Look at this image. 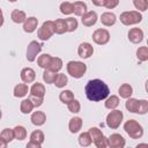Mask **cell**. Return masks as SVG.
<instances>
[{
    "label": "cell",
    "instance_id": "obj_1",
    "mask_svg": "<svg viewBox=\"0 0 148 148\" xmlns=\"http://www.w3.org/2000/svg\"><path fill=\"white\" fill-rule=\"evenodd\" d=\"M86 97L91 102H101L104 101L110 95L109 86L101 79L89 80L84 87Z\"/></svg>",
    "mask_w": 148,
    "mask_h": 148
},
{
    "label": "cell",
    "instance_id": "obj_2",
    "mask_svg": "<svg viewBox=\"0 0 148 148\" xmlns=\"http://www.w3.org/2000/svg\"><path fill=\"white\" fill-rule=\"evenodd\" d=\"M66 69L67 73L74 77V79H80L82 77L86 72H87V65L82 61H77V60H71L67 62L66 65Z\"/></svg>",
    "mask_w": 148,
    "mask_h": 148
},
{
    "label": "cell",
    "instance_id": "obj_3",
    "mask_svg": "<svg viewBox=\"0 0 148 148\" xmlns=\"http://www.w3.org/2000/svg\"><path fill=\"white\" fill-rule=\"evenodd\" d=\"M124 131L132 139H140L143 135V128L135 119H128L124 124Z\"/></svg>",
    "mask_w": 148,
    "mask_h": 148
},
{
    "label": "cell",
    "instance_id": "obj_4",
    "mask_svg": "<svg viewBox=\"0 0 148 148\" xmlns=\"http://www.w3.org/2000/svg\"><path fill=\"white\" fill-rule=\"evenodd\" d=\"M119 20L124 25H133L142 21V15L138 10H128V12H123L119 16Z\"/></svg>",
    "mask_w": 148,
    "mask_h": 148
},
{
    "label": "cell",
    "instance_id": "obj_5",
    "mask_svg": "<svg viewBox=\"0 0 148 148\" xmlns=\"http://www.w3.org/2000/svg\"><path fill=\"white\" fill-rule=\"evenodd\" d=\"M88 132L90 134L92 143L97 148H105V147H108V138L104 136L103 132L98 127H90Z\"/></svg>",
    "mask_w": 148,
    "mask_h": 148
},
{
    "label": "cell",
    "instance_id": "obj_6",
    "mask_svg": "<svg viewBox=\"0 0 148 148\" xmlns=\"http://www.w3.org/2000/svg\"><path fill=\"white\" fill-rule=\"evenodd\" d=\"M123 118H124V113L120 110H117V109L111 110L106 116L108 127H110L111 130H117L120 126V124L123 121Z\"/></svg>",
    "mask_w": 148,
    "mask_h": 148
},
{
    "label": "cell",
    "instance_id": "obj_7",
    "mask_svg": "<svg viewBox=\"0 0 148 148\" xmlns=\"http://www.w3.org/2000/svg\"><path fill=\"white\" fill-rule=\"evenodd\" d=\"M54 34V25H53V21L47 20L45 22H43V24L40 25V28L37 31V36L40 40H49Z\"/></svg>",
    "mask_w": 148,
    "mask_h": 148
},
{
    "label": "cell",
    "instance_id": "obj_8",
    "mask_svg": "<svg viewBox=\"0 0 148 148\" xmlns=\"http://www.w3.org/2000/svg\"><path fill=\"white\" fill-rule=\"evenodd\" d=\"M40 51H42V44L38 43L37 40H31L27 47V60L34 62L37 59V56L40 53Z\"/></svg>",
    "mask_w": 148,
    "mask_h": 148
},
{
    "label": "cell",
    "instance_id": "obj_9",
    "mask_svg": "<svg viewBox=\"0 0 148 148\" xmlns=\"http://www.w3.org/2000/svg\"><path fill=\"white\" fill-rule=\"evenodd\" d=\"M92 40L97 45H105L110 40V32L106 29H104V28L96 29L92 32Z\"/></svg>",
    "mask_w": 148,
    "mask_h": 148
},
{
    "label": "cell",
    "instance_id": "obj_10",
    "mask_svg": "<svg viewBox=\"0 0 148 148\" xmlns=\"http://www.w3.org/2000/svg\"><path fill=\"white\" fill-rule=\"evenodd\" d=\"M126 145V141L124 136L119 133H113L108 138V147L111 148H124Z\"/></svg>",
    "mask_w": 148,
    "mask_h": 148
},
{
    "label": "cell",
    "instance_id": "obj_11",
    "mask_svg": "<svg viewBox=\"0 0 148 148\" xmlns=\"http://www.w3.org/2000/svg\"><path fill=\"white\" fill-rule=\"evenodd\" d=\"M94 53V47L90 43H87V42H83L79 45L77 47V54L80 58L82 59H88L92 56Z\"/></svg>",
    "mask_w": 148,
    "mask_h": 148
},
{
    "label": "cell",
    "instance_id": "obj_12",
    "mask_svg": "<svg viewBox=\"0 0 148 148\" xmlns=\"http://www.w3.org/2000/svg\"><path fill=\"white\" fill-rule=\"evenodd\" d=\"M81 22L84 27H92L96 24L97 20H98V16H97V13L94 12V10H89V12H86L82 16H81Z\"/></svg>",
    "mask_w": 148,
    "mask_h": 148
},
{
    "label": "cell",
    "instance_id": "obj_13",
    "mask_svg": "<svg viewBox=\"0 0 148 148\" xmlns=\"http://www.w3.org/2000/svg\"><path fill=\"white\" fill-rule=\"evenodd\" d=\"M127 36H128V40L131 43H133V44H139V43H141L143 40V31L140 28L130 29Z\"/></svg>",
    "mask_w": 148,
    "mask_h": 148
},
{
    "label": "cell",
    "instance_id": "obj_14",
    "mask_svg": "<svg viewBox=\"0 0 148 148\" xmlns=\"http://www.w3.org/2000/svg\"><path fill=\"white\" fill-rule=\"evenodd\" d=\"M20 76H21V80L24 83H27V84L32 83L36 80V72L31 67H24V68H22Z\"/></svg>",
    "mask_w": 148,
    "mask_h": 148
},
{
    "label": "cell",
    "instance_id": "obj_15",
    "mask_svg": "<svg viewBox=\"0 0 148 148\" xmlns=\"http://www.w3.org/2000/svg\"><path fill=\"white\" fill-rule=\"evenodd\" d=\"M38 27V18L35 17V16H30V17H27L25 21L23 22V30L24 32H28V34H31L34 32Z\"/></svg>",
    "mask_w": 148,
    "mask_h": 148
},
{
    "label": "cell",
    "instance_id": "obj_16",
    "mask_svg": "<svg viewBox=\"0 0 148 148\" xmlns=\"http://www.w3.org/2000/svg\"><path fill=\"white\" fill-rule=\"evenodd\" d=\"M101 23L105 27H112L117 22V16L112 12H105L101 15Z\"/></svg>",
    "mask_w": 148,
    "mask_h": 148
},
{
    "label": "cell",
    "instance_id": "obj_17",
    "mask_svg": "<svg viewBox=\"0 0 148 148\" xmlns=\"http://www.w3.org/2000/svg\"><path fill=\"white\" fill-rule=\"evenodd\" d=\"M30 120L35 126H42L46 121V114L43 111H35L31 113Z\"/></svg>",
    "mask_w": 148,
    "mask_h": 148
},
{
    "label": "cell",
    "instance_id": "obj_18",
    "mask_svg": "<svg viewBox=\"0 0 148 148\" xmlns=\"http://www.w3.org/2000/svg\"><path fill=\"white\" fill-rule=\"evenodd\" d=\"M82 124H83L82 118H80V117H73V118H71L69 119V123H68V130H69V132L73 133V134L77 133L81 130Z\"/></svg>",
    "mask_w": 148,
    "mask_h": 148
},
{
    "label": "cell",
    "instance_id": "obj_19",
    "mask_svg": "<svg viewBox=\"0 0 148 148\" xmlns=\"http://www.w3.org/2000/svg\"><path fill=\"white\" fill-rule=\"evenodd\" d=\"M29 92V87L27 83H18L14 87V90H13V94L15 97H18V98H22L24 96H27Z\"/></svg>",
    "mask_w": 148,
    "mask_h": 148
},
{
    "label": "cell",
    "instance_id": "obj_20",
    "mask_svg": "<svg viewBox=\"0 0 148 148\" xmlns=\"http://www.w3.org/2000/svg\"><path fill=\"white\" fill-rule=\"evenodd\" d=\"M104 101H105V102H104V105H105V108L109 109V110L117 109L118 105H119V103H120V99H119V97H118L117 95H109Z\"/></svg>",
    "mask_w": 148,
    "mask_h": 148
},
{
    "label": "cell",
    "instance_id": "obj_21",
    "mask_svg": "<svg viewBox=\"0 0 148 148\" xmlns=\"http://www.w3.org/2000/svg\"><path fill=\"white\" fill-rule=\"evenodd\" d=\"M10 18H12V21H13L14 23L20 24V23H23V22L25 21V18H27V14H25L24 10H21V9H14V10L12 12V14H10Z\"/></svg>",
    "mask_w": 148,
    "mask_h": 148
},
{
    "label": "cell",
    "instance_id": "obj_22",
    "mask_svg": "<svg viewBox=\"0 0 148 148\" xmlns=\"http://www.w3.org/2000/svg\"><path fill=\"white\" fill-rule=\"evenodd\" d=\"M30 91V95H34V96H38V97H44L45 96V87L43 83H39V82H36L31 86V88L29 89Z\"/></svg>",
    "mask_w": 148,
    "mask_h": 148
},
{
    "label": "cell",
    "instance_id": "obj_23",
    "mask_svg": "<svg viewBox=\"0 0 148 148\" xmlns=\"http://www.w3.org/2000/svg\"><path fill=\"white\" fill-rule=\"evenodd\" d=\"M88 9V6H87V3L86 2H83V1H75L74 3H73V13H74V15H76V16H82L86 12H88L87 10Z\"/></svg>",
    "mask_w": 148,
    "mask_h": 148
},
{
    "label": "cell",
    "instance_id": "obj_24",
    "mask_svg": "<svg viewBox=\"0 0 148 148\" xmlns=\"http://www.w3.org/2000/svg\"><path fill=\"white\" fill-rule=\"evenodd\" d=\"M53 25H54V34L62 35V34L67 32V27H66L65 18H57L56 21H53Z\"/></svg>",
    "mask_w": 148,
    "mask_h": 148
},
{
    "label": "cell",
    "instance_id": "obj_25",
    "mask_svg": "<svg viewBox=\"0 0 148 148\" xmlns=\"http://www.w3.org/2000/svg\"><path fill=\"white\" fill-rule=\"evenodd\" d=\"M118 92H119V96H120L121 98L127 99V98H130V97L132 96V94H133V88H132V86H131L130 83H123V84L119 87Z\"/></svg>",
    "mask_w": 148,
    "mask_h": 148
},
{
    "label": "cell",
    "instance_id": "obj_26",
    "mask_svg": "<svg viewBox=\"0 0 148 148\" xmlns=\"http://www.w3.org/2000/svg\"><path fill=\"white\" fill-rule=\"evenodd\" d=\"M34 109H35V106H34V104H32V102L30 101L29 97H28V98H24V99L21 102V104H20V110H21V112H22L23 114L31 113Z\"/></svg>",
    "mask_w": 148,
    "mask_h": 148
},
{
    "label": "cell",
    "instance_id": "obj_27",
    "mask_svg": "<svg viewBox=\"0 0 148 148\" xmlns=\"http://www.w3.org/2000/svg\"><path fill=\"white\" fill-rule=\"evenodd\" d=\"M13 132H14V139L20 140V141L24 140V139L27 138V134H28L25 127L22 126V125H17V126H15V127L13 128Z\"/></svg>",
    "mask_w": 148,
    "mask_h": 148
},
{
    "label": "cell",
    "instance_id": "obj_28",
    "mask_svg": "<svg viewBox=\"0 0 148 148\" xmlns=\"http://www.w3.org/2000/svg\"><path fill=\"white\" fill-rule=\"evenodd\" d=\"M57 74H58L57 72L51 71L50 68L44 69V73H43V80H44V82L46 84H52L54 82L56 77H57Z\"/></svg>",
    "mask_w": 148,
    "mask_h": 148
},
{
    "label": "cell",
    "instance_id": "obj_29",
    "mask_svg": "<svg viewBox=\"0 0 148 148\" xmlns=\"http://www.w3.org/2000/svg\"><path fill=\"white\" fill-rule=\"evenodd\" d=\"M51 56L49 53H44V54H40L38 58H37V64L40 68L43 69H46L49 68V65H50V61H51Z\"/></svg>",
    "mask_w": 148,
    "mask_h": 148
},
{
    "label": "cell",
    "instance_id": "obj_30",
    "mask_svg": "<svg viewBox=\"0 0 148 148\" xmlns=\"http://www.w3.org/2000/svg\"><path fill=\"white\" fill-rule=\"evenodd\" d=\"M59 99H60V102H61V103L67 104V103H69L71 101H73V99H74V94H73V91H72V90L65 89V90L60 91V94H59Z\"/></svg>",
    "mask_w": 148,
    "mask_h": 148
},
{
    "label": "cell",
    "instance_id": "obj_31",
    "mask_svg": "<svg viewBox=\"0 0 148 148\" xmlns=\"http://www.w3.org/2000/svg\"><path fill=\"white\" fill-rule=\"evenodd\" d=\"M62 60L59 58V57H52L51 58V61H50V65H49V68L51 71H54V72H59L61 68H62Z\"/></svg>",
    "mask_w": 148,
    "mask_h": 148
},
{
    "label": "cell",
    "instance_id": "obj_32",
    "mask_svg": "<svg viewBox=\"0 0 148 148\" xmlns=\"http://www.w3.org/2000/svg\"><path fill=\"white\" fill-rule=\"evenodd\" d=\"M67 83H68V77H67V75L64 74V73H58V74H57V77H56V80H54V82H53V84H56L57 88H64Z\"/></svg>",
    "mask_w": 148,
    "mask_h": 148
},
{
    "label": "cell",
    "instance_id": "obj_33",
    "mask_svg": "<svg viewBox=\"0 0 148 148\" xmlns=\"http://www.w3.org/2000/svg\"><path fill=\"white\" fill-rule=\"evenodd\" d=\"M79 143H80V146H82V147H89L91 143H92V140H91V138H90V134H89V132H83V133H81L80 135H79Z\"/></svg>",
    "mask_w": 148,
    "mask_h": 148
},
{
    "label": "cell",
    "instance_id": "obj_34",
    "mask_svg": "<svg viewBox=\"0 0 148 148\" xmlns=\"http://www.w3.org/2000/svg\"><path fill=\"white\" fill-rule=\"evenodd\" d=\"M136 58L141 62L147 61L148 60V47L147 46H140L136 50Z\"/></svg>",
    "mask_w": 148,
    "mask_h": 148
},
{
    "label": "cell",
    "instance_id": "obj_35",
    "mask_svg": "<svg viewBox=\"0 0 148 148\" xmlns=\"http://www.w3.org/2000/svg\"><path fill=\"white\" fill-rule=\"evenodd\" d=\"M44 139H45L44 133H43V131H40V130H36V131H34V132L30 134V141H35V142H37V143L43 145Z\"/></svg>",
    "mask_w": 148,
    "mask_h": 148
},
{
    "label": "cell",
    "instance_id": "obj_36",
    "mask_svg": "<svg viewBox=\"0 0 148 148\" xmlns=\"http://www.w3.org/2000/svg\"><path fill=\"white\" fill-rule=\"evenodd\" d=\"M125 108L127 109L128 112H132V113H136V108H138V99L136 98H133V97H130L127 98L126 103H125Z\"/></svg>",
    "mask_w": 148,
    "mask_h": 148
},
{
    "label": "cell",
    "instance_id": "obj_37",
    "mask_svg": "<svg viewBox=\"0 0 148 148\" xmlns=\"http://www.w3.org/2000/svg\"><path fill=\"white\" fill-rule=\"evenodd\" d=\"M60 13L64 14V15H71L73 13V3L72 2H68V1H64L60 3Z\"/></svg>",
    "mask_w": 148,
    "mask_h": 148
},
{
    "label": "cell",
    "instance_id": "obj_38",
    "mask_svg": "<svg viewBox=\"0 0 148 148\" xmlns=\"http://www.w3.org/2000/svg\"><path fill=\"white\" fill-rule=\"evenodd\" d=\"M147 112H148V101L147 99H138L136 113L138 114H146Z\"/></svg>",
    "mask_w": 148,
    "mask_h": 148
},
{
    "label": "cell",
    "instance_id": "obj_39",
    "mask_svg": "<svg viewBox=\"0 0 148 148\" xmlns=\"http://www.w3.org/2000/svg\"><path fill=\"white\" fill-rule=\"evenodd\" d=\"M65 21H66V27H67V31L68 32H73V31H75L77 29L79 22H77L76 18H74V17H67V18H65Z\"/></svg>",
    "mask_w": 148,
    "mask_h": 148
},
{
    "label": "cell",
    "instance_id": "obj_40",
    "mask_svg": "<svg viewBox=\"0 0 148 148\" xmlns=\"http://www.w3.org/2000/svg\"><path fill=\"white\" fill-rule=\"evenodd\" d=\"M67 109L72 113H79L80 110H81V104H80V102L77 99L74 98L73 101H71L69 103H67Z\"/></svg>",
    "mask_w": 148,
    "mask_h": 148
},
{
    "label": "cell",
    "instance_id": "obj_41",
    "mask_svg": "<svg viewBox=\"0 0 148 148\" xmlns=\"http://www.w3.org/2000/svg\"><path fill=\"white\" fill-rule=\"evenodd\" d=\"M0 136L6 141V142H10L14 140V132H13V128H3L2 132L0 133Z\"/></svg>",
    "mask_w": 148,
    "mask_h": 148
},
{
    "label": "cell",
    "instance_id": "obj_42",
    "mask_svg": "<svg viewBox=\"0 0 148 148\" xmlns=\"http://www.w3.org/2000/svg\"><path fill=\"white\" fill-rule=\"evenodd\" d=\"M133 5L138 12H146L148 8V0H133Z\"/></svg>",
    "mask_w": 148,
    "mask_h": 148
},
{
    "label": "cell",
    "instance_id": "obj_43",
    "mask_svg": "<svg viewBox=\"0 0 148 148\" xmlns=\"http://www.w3.org/2000/svg\"><path fill=\"white\" fill-rule=\"evenodd\" d=\"M29 98H30V101L32 102V104H34L35 108H39V106L43 104V102H44V97H38V96L30 95Z\"/></svg>",
    "mask_w": 148,
    "mask_h": 148
},
{
    "label": "cell",
    "instance_id": "obj_44",
    "mask_svg": "<svg viewBox=\"0 0 148 148\" xmlns=\"http://www.w3.org/2000/svg\"><path fill=\"white\" fill-rule=\"evenodd\" d=\"M119 5V0H105L104 7L108 9H113Z\"/></svg>",
    "mask_w": 148,
    "mask_h": 148
},
{
    "label": "cell",
    "instance_id": "obj_45",
    "mask_svg": "<svg viewBox=\"0 0 148 148\" xmlns=\"http://www.w3.org/2000/svg\"><path fill=\"white\" fill-rule=\"evenodd\" d=\"M27 147L28 148H40L42 147V145L40 143H37V142H35V141H29L28 143H27Z\"/></svg>",
    "mask_w": 148,
    "mask_h": 148
},
{
    "label": "cell",
    "instance_id": "obj_46",
    "mask_svg": "<svg viewBox=\"0 0 148 148\" xmlns=\"http://www.w3.org/2000/svg\"><path fill=\"white\" fill-rule=\"evenodd\" d=\"M91 2L97 7H103L105 3V0H91Z\"/></svg>",
    "mask_w": 148,
    "mask_h": 148
},
{
    "label": "cell",
    "instance_id": "obj_47",
    "mask_svg": "<svg viewBox=\"0 0 148 148\" xmlns=\"http://www.w3.org/2000/svg\"><path fill=\"white\" fill-rule=\"evenodd\" d=\"M8 146V142H6L1 136H0V148H6Z\"/></svg>",
    "mask_w": 148,
    "mask_h": 148
},
{
    "label": "cell",
    "instance_id": "obj_48",
    "mask_svg": "<svg viewBox=\"0 0 148 148\" xmlns=\"http://www.w3.org/2000/svg\"><path fill=\"white\" fill-rule=\"evenodd\" d=\"M3 22H5V18H3V13H2V9L0 8V27H2Z\"/></svg>",
    "mask_w": 148,
    "mask_h": 148
},
{
    "label": "cell",
    "instance_id": "obj_49",
    "mask_svg": "<svg viewBox=\"0 0 148 148\" xmlns=\"http://www.w3.org/2000/svg\"><path fill=\"white\" fill-rule=\"evenodd\" d=\"M8 1H9V2H16L17 0H8Z\"/></svg>",
    "mask_w": 148,
    "mask_h": 148
},
{
    "label": "cell",
    "instance_id": "obj_50",
    "mask_svg": "<svg viewBox=\"0 0 148 148\" xmlns=\"http://www.w3.org/2000/svg\"><path fill=\"white\" fill-rule=\"evenodd\" d=\"M1 117H2V112H1V109H0V119H1Z\"/></svg>",
    "mask_w": 148,
    "mask_h": 148
}]
</instances>
